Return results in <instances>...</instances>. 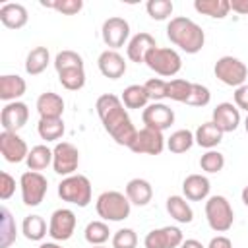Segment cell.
I'll use <instances>...</instances> for the list:
<instances>
[{
	"mask_svg": "<svg viewBox=\"0 0 248 248\" xmlns=\"http://www.w3.org/2000/svg\"><path fill=\"white\" fill-rule=\"evenodd\" d=\"M95 110L103 122V128L107 130V134L118 143V145H126L130 147V143L134 141L138 130L132 124V118L128 116V110L122 105V99L112 95V93H105L97 99L95 103Z\"/></svg>",
	"mask_w": 248,
	"mask_h": 248,
	"instance_id": "cell-1",
	"label": "cell"
},
{
	"mask_svg": "<svg viewBox=\"0 0 248 248\" xmlns=\"http://www.w3.org/2000/svg\"><path fill=\"white\" fill-rule=\"evenodd\" d=\"M167 37L174 46H178L186 54H196L205 45L203 29L194 19H190L186 16L170 17V21L167 25Z\"/></svg>",
	"mask_w": 248,
	"mask_h": 248,
	"instance_id": "cell-2",
	"label": "cell"
},
{
	"mask_svg": "<svg viewBox=\"0 0 248 248\" xmlns=\"http://www.w3.org/2000/svg\"><path fill=\"white\" fill-rule=\"evenodd\" d=\"M95 209L103 221H124L130 215L132 203L126 198V194L116 190H107L97 198Z\"/></svg>",
	"mask_w": 248,
	"mask_h": 248,
	"instance_id": "cell-3",
	"label": "cell"
},
{
	"mask_svg": "<svg viewBox=\"0 0 248 248\" xmlns=\"http://www.w3.org/2000/svg\"><path fill=\"white\" fill-rule=\"evenodd\" d=\"M58 196L62 202L74 203L78 207H87L91 202V182L83 174L64 176L58 184Z\"/></svg>",
	"mask_w": 248,
	"mask_h": 248,
	"instance_id": "cell-4",
	"label": "cell"
},
{
	"mask_svg": "<svg viewBox=\"0 0 248 248\" xmlns=\"http://www.w3.org/2000/svg\"><path fill=\"white\" fill-rule=\"evenodd\" d=\"M145 64L149 70H153L155 74L163 76V78H172L180 72L182 68V58L174 48L169 46H155L147 52L145 56Z\"/></svg>",
	"mask_w": 248,
	"mask_h": 248,
	"instance_id": "cell-5",
	"label": "cell"
},
{
	"mask_svg": "<svg viewBox=\"0 0 248 248\" xmlns=\"http://www.w3.org/2000/svg\"><path fill=\"white\" fill-rule=\"evenodd\" d=\"M205 219L215 232H227L234 223V211L225 196H209L205 202Z\"/></svg>",
	"mask_w": 248,
	"mask_h": 248,
	"instance_id": "cell-6",
	"label": "cell"
},
{
	"mask_svg": "<svg viewBox=\"0 0 248 248\" xmlns=\"http://www.w3.org/2000/svg\"><path fill=\"white\" fill-rule=\"evenodd\" d=\"M213 72H215V78L219 81H223L225 85H231V87H240L246 83V78H248V68L246 64L236 58V56H221L215 66H213Z\"/></svg>",
	"mask_w": 248,
	"mask_h": 248,
	"instance_id": "cell-7",
	"label": "cell"
},
{
	"mask_svg": "<svg viewBox=\"0 0 248 248\" xmlns=\"http://www.w3.org/2000/svg\"><path fill=\"white\" fill-rule=\"evenodd\" d=\"M19 188L23 203L29 207H37L48 192V180L37 170H25L19 178Z\"/></svg>",
	"mask_w": 248,
	"mask_h": 248,
	"instance_id": "cell-8",
	"label": "cell"
},
{
	"mask_svg": "<svg viewBox=\"0 0 248 248\" xmlns=\"http://www.w3.org/2000/svg\"><path fill=\"white\" fill-rule=\"evenodd\" d=\"M79 165V151L70 141H58L52 149V169L60 176L76 174Z\"/></svg>",
	"mask_w": 248,
	"mask_h": 248,
	"instance_id": "cell-9",
	"label": "cell"
},
{
	"mask_svg": "<svg viewBox=\"0 0 248 248\" xmlns=\"http://www.w3.org/2000/svg\"><path fill=\"white\" fill-rule=\"evenodd\" d=\"M165 145H167V141L163 138V132L143 126L141 130H138V134L128 149L138 155H161Z\"/></svg>",
	"mask_w": 248,
	"mask_h": 248,
	"instance_id": "cell-10",
	"label": "cell"
},
{
	"mask_svg": "<svg viewBox=\"0 0 248 248\" xmlns=\"http://www.w3.org/2000/svg\"><path fill=\"white\" fill-rule=\"evenodd\" d=\"M76 213L68 207H60L56 211H52L50 221H48V236L56 242H64L70 240L74 231H76Z\"/></svg>",
	"mask_w": 248,
	"mask_h": 248,
	"instance_id": "cell-11",
	"label": "cell"
},
{
	"mask_svg": "<svg viewBox=\"0 0 248 248\" xmlns=\"http://www.w3.org/2000/svg\"><path fill=\"white\" fill-rule=\"evenodd\" d=\"M101 37H103V43L110 50H118L120 46L126 45V41L130 37V23L124 17L112 16V17H108V19L103 21Z\"/></svg>",
	"mask_w": 248,
	"mask_h": 248,
	"instance_id": "cell-12",
	"label": "cell"
},
{
	"mask_svg": "<svg viewBox=\"0 0 248 248\" xmlns=\"http://www.w3.org/2000/svg\"><path fill=\"white\" fill-rule=\"evenodd\" d=\"M141 120L147 128L165 132L174 122V110L165 103H149L141 112Z\"/></svg>",
	"mask_w": 248,
	"mask_h": 248,
	"instance_id": "cell-13",
	"label": "cell"
},
{
	"mask_svg": "<svg viewBox=\"0 0 248 248\" xmlns=\"http://www.w3.org/2000/svg\"><path fill=\"white\" fill-rule=\"evenodd\" d=\"M29 120V107L23 101H12L6 103L0 112V124L6 132H17L21 130Z\"/></svg>",
	"mask_w": 248,
	"mask_h": 248,
	"instance_id": "cell-14",
	"label": "cell"
},
{
	"mask_svg": "<svg viewBox=\"0 0 248 248\" xmlns=\"http://www.w3.org/2000/svg\"><path fill=\"white\" fill-rule=\"evenodd\" d=\"M0 153L8 163H21L27 159L29 149L27 143L21 136H17V132H6L2 130L0 134Z\"/></svg>",
	"mask_w": 248,
	"mask_h": 248,
	"instance_id": "cell-15",
	"label": "cell"
},
{
	"mask_svg": "<svg viewBox=\"0 0 248 248\" xmlns=\"http://www.w3.org/2000/svg\"><path fill=\"white\" fill-rule=\"evenodd\" d=\"M182 240H184V234L178 227H161L145 234L143 246L145 248H178Z\"/></svg>",
	"mask_w": 248,
	"mask_h": 248,
	"instance_id": "cell-16",
	"label": "cell"
},
{
	"mask_svg": "<svg viewBox=\"0 0 248 248\" xmlns=\"http://www.w3.org/2000/svg\"><path fill=\"white\" fill-rule=\"evenodd\" d=\"M97 66L99 72L108 79H118L126 74V60L118 50H110V48L103 50L97 58Z\"/></svg>",
	"mask_w": 248,
	"mask_h": 248,
	"instance_id": "cell-17",
	"label": "cell"
},
{
	"mask_svg": "<svg viewBox=\"0 0 248 248\" xmlns=\"http://www.w3.org/2000/svg\"><path fill=\"white\" fill-rule=\"evenodd\" d=\"M211 122L223 132H234L240 124V110L232 105V103H219L215 108H213V118Z\"/></svg>",
	"mask_w": 248,
	"mask_h": 248,
	"instance_id": "cell-18",
	"label": "cell"
},
{
	"mask_svg": "<svg viewBox=\"0 0 248 248\" xmlns=\"http://www.w3.org/2000/svg\"><path fill=\"white\" fill-rule=\"evenodd\" d=\"M157 43H155V37L145 33V31H140L136 33L130 41H128V46H126V56L128 60L136 62V64H141L145 62V56L151 48H155Z\"/></svg>",
	"mask_w": 248,
	"mask_h": 248,
	"instance_id": "cell-19",
	"label": "cell"
},
{
	"mask_svg": "<svg viewBox=\"0 0 248 248\" xmlns=\"http://www.w3.org/2000/svg\"><path fill=\"white\" fill-rule=\"evenodd\" d=\"M209 190H211V184H209V178L203 176V174H188L182 182V192H184V198L190 200V202H202L209 196Z\"/></svg>",
	"mask_w": 248,
	"mask_h": 248,
	"instance_id": "cell-20",
	"label": "cell"
},
{
	"mask_svg": "<svg viewBox=\"0 0 248 248\" xmlns=\"http://www.w3.org/2000/svg\"><path fill=\"white\" fill-rule=\"evenodd\" d=\"M29 16H27V8L23 4L17 2H8L0 8V21L4 27L8 29H21L25 27Z\"/></svg>",
	"mask_w": 248,
	"mask_h": 248,
	"instance_id": "cell-21",
	"label": "cell"
},
{
	"mask_svg": "<svg viewBox=\"0 0 248 248\" xmlns=\"http://www.w3.org/2000/svg\"><path fill=\"white\" fill-rule=\"evenodd\" d=\"M124 194L130 200V203H134L138 207H143V205H147L151 202L153 188L145 178H132V180H128Z\"/></svg>",
	"mask_w": 248,
	"mask_h": 248,
	"instance_id": "cell-22",
	"label": "cell"
},
{
	"mask_svg": "<svg viewBox=\"0 0 248 248\" xmlns=\"http://www.w3.org/2000/svg\"><path fill=\"white\" fill-rule=\"evenodd\" d=\"M37 112L41 118H62L64 112V99L58 93L46 91L41 93L37 99Z\"/></svg>",
	"mask_w": 248,
	"mask_h": 248,
	"instance_id": "cell-23",
	"label": "cell"
},
{
	"mask_svg": "<svg viewBox=\"0 0 248 248\" xmlns=\"http://www.w3.org/2000/svg\"><path fill=\"white\" fill-rule=\"evenodd\" d=\"M27 89V83L23 78H19L17 74H6L0 76V99L6 103L17 101Z\"/></svg>",
	"mask_w": 248,
	"mask_h": 248,
	"instance_id": "cell-24",
	"label": "cell"
},
{
	"mask_svg": "<svg viewBox=\"0 0 248 248\" xmlns=\"http://www.w3.org/2000/svg\"><path fill=\"white\" fill-rule=\"evenodd\" d=\"M194 140H196V143H198L200 147L213 149V147H217V145L221 143V140H223V132L209 120V122H203V124H200V126L196 128V132H194Z\"/></svg>",
	"mask_w": 248,
	"mask_h": 248,
	"instance_id": "cell-25",
	"label": "cell"
},
{
	"mask_svg": "<svg viewBox=\"0 0 248 248\" xmlns=\"http://www.w3.org/2000/svg\"><path fill=\"white\" fill-rule=\"evenodd\" d=\"M50 62V52L46 46H35L29 50L27 58H25V72L29 76H39L46 70Z\"/></svg>",
	"mask_w": 248,
	"mask_h": 248,
	"instance_id": "cell-26",
	"label": "cell"
},
{
	"mask_svg": "<svg viewBox=\"0 0 248 248\" xmlns=\"http://www.w3.org/2000/svg\"><path fill=\"white\" fill-rule=\"evenodd\" d=\"M167 211L176 223H192V219H194V211L184 196H169Z\"/></svg>",
	"mask_w": 248,
	"mask_h": 248,
	"instance_id": "cell-27",
	"label": "cell"
},
{
	"mask_svg": "<svg viewBox=\"0 0 248 248\" xmlns=\"http://www.w3.org/2000/svg\"><path fill=\"white\" fill-rule=\"evenodd\" d=\"M194 10L213 19H223L231 12V2L229 0H196Z\"/></svg>",
	"mask_w": 248,
	"mask_h": 248,
	"instance_id": "cell-28",
	"label": "cell"
},
{
	"mask_svg": "<svg viewBox=\"0 0 248 248\" xmlns=\"http://www.w3.org/2000/svg\"><path fill=\"white\" fill-rule=\"evenodd\" d=\"M21 232L27 240H33V242H39L43 240L46 234H48V229H46V221L41 217V215H27L21 223Z\"/></svg>",
	"mask_w": 248,
	"mask_h": 248,
	"instance_id": "cell-29",
	"label": "cell"
},
{
	"mask_svg": "<svg viewBox=\"0 0 248 248\" xmlns=\"http://www.w3.org/2000/svg\"><path fill=\"white\" fill-rule=\"evenodd\" d=\"M120 99H122V105H124L126 108H145L147 103L151 101L149 95H147V91H145V87H143V85H138V83L128 85V87L122 91Z\"/></svg>",
	"mask_w": 248,
	"mask_h": 248,
	"instance_id": "cell-30",
	"label": "cell"
},
{
	"mask_svg": "<svg viewBox=\"0 0 248 248\" xmlns=\"http://www.w3.org/2000/svg\"><path fill=\"white\" fill-rule=\"evenodd\" d=\"M64 120L62 118H39L37 132L45 141H56L64 136Z\"/></svg>",
	"mask_w": 248,
	"mask_h": 248,
	"instance_id": "cell-31",
	"label": "cell"
},
{
	"mask_svg": "<svg viewBox=\"0 0 248 248\" xmlns=\"http://www.w3.org/2000/svg\"><path fill=\"white\" fill-rule=\"evenodd\" d=\"M27 169L29 170H43L48 165H52V149H48L46 145H35L29 149V155L25 159Z\"/></svg>",
	"mask_w": 248,
	"mask_h": 248,
	"instance_id": "cell-32",
	"label": "cell"
},
{
	"mask_svg": "<svg viewBox=\"0 0 248 248\" xmlns=\"http://www.w3.org/2000/svg\"><path fill=\"white\" fill-rule=\"evenodd\" d=\"M194 143L196 140L190 130H176L170 134V138H167V149L170 153H186Z\"/></svg>",
	"mask_w": 248,
	"mask_h": 248,
	"instance_id": "cell-33",
	"label": "cell"
},
{
	"mask_svg": "<svg viewBox=\"0 0 248 248\" xmlns=\"http://www.w3.org/2000/svg\"><path fill=\"white\" fill-rule=\"evenodd\" d=\"M83 236L91 246H101L108 240L110 231H108V225L105 221H91V223H87Z\"/></svg>",
	"mask_w": 248,
	"mask_h": 248,
	"instance_id": "cell-34",
	"label": "cell"
},
{
	"mask_svg": "<svg viewBox=\"0 0 248 248\" xmlns=\"http://www.w3.org/2000/svg\"><path fill=\"white\" fill-rule=\"evenodd\" d=\"M16 221L8 207H2V221H0V248H10L16 242Z\"/></svg>",
	"mask_w": 248,
	"mask_h": 248,
	"instance_id": "cell-35",
	"label": "cell"
},
{
	"mask_svg": "<svg viewBox=\"0 0 248 248\" xmlns=\"http://www.w3.org/2000/svg\"><path fill=\"white\" fill-rule=\"evenodd\" d=\"M58 81L62 83L64 89L78 91L85 85V70L83 68H72V70L58 72Z\"/></svg>",
	"mask_w": 248,
	"mask_h": 248,
	"instance_id": "cell-36",
	"label": "cell"
},
{
	"mask_svg": "<svg viewBox=\"0 0 248 248\" xmlns=\"http://www.w3.org/2000/svg\"><path fill=\"white\" fill-rule=\"evenodd\" d=\"M190 91H192V81L176 78V79H170V81H169L167 99L176 101V103H186L188 97H190Z\"/></svg>",
	"mask_w": 248,
	"mask_h": 248,
	"instance_id": "cell-37",
	"label": "cell"
},
{
	"mask_svg": "<svg viewBox=\"0 0 248 248\" xmlns=\"http://www.w3.org/2000/svg\"><path fill=\"white\" fill-rule=\"evenodd\" d=\"M200 167L203 172H209V174H215V172H221L223 167H225V155L215 151V149H207L202 157H200Z\"/></svg>",
	"mask_w": 248,
	"mask_h": 248,
	"instance_id": "cell-38",
	"label": "cell"
},
{
	"mask_svg": "<svg viewBox=\"0 0 248 248\" xmlns=\"http://www.w3.org/2000/svg\"><path fill=\"white\" fill-rule=\"evenodd\" d=\"M54 68H56V72H64V70H72V68H83V58L76 50H62L54 58Z\"/></svg>",
	"mask_w": 248,
	"mask_h": 248,
	"instance_id": "cell-39",
	"label": "cell"
},
{
	"mask_svg": "<svg viewBox=\"0 0 248 248\" xmlns=\"http://www.w3.org/2000/svg\"><path fill=\"white\" fill-rule=\"evenodd\" d=\"M145 10H147V14H149L151 19L163 21V19H167V17L172 16L174 6H172L170 0H149L145 4Z\"/></svg>",
	"mask_w": 248,
	"mask_h": 248,
	"instance_id": "cell-40",
	"label": "cell"
},
{
	"mask_svg": "<svg viewBox=\"0 0 248 248\" xmlns=\"http://www.w3.org/2000/svg\"><path fill=\"white\" fill-rule=\"evenodd\" d=\"M45 8H52L64 16H76L81 8H83V2L81 0H52V2H46L43 0L41 2Z\"/></svg>",
	"mask_w": 248,
	"mask_h": 248,
	"instance_id": "cell-41",
	"label": "cell"
},
{
	"mask_svg": "<svg viewBox=\"0 0 248 248\" xmlns=\"http://www.w3.org/2000/svg\"><path fill=\"white\" fill-rule=\"evenodd\" d=\"M149 99L153 103H161V99H167V87H169V81L161 79V78H151L143 83Z\"/></svg>",
	"mask_w": 248,
	"mask_h": 248,
	"instance_id": "cell-42",
	"label": "cell"
},
{
	"mask_svg": "<svg viewBox=\"0 0 248 248\" xmlns=\"http://www.w3.org/2000/svg\"><path fill=\"white\" fill-rule=\"evenodd\" d=\"M138 246V234L134 229H118L112 234V248H136Z\"/></svg>",
	"mask_w": 248,
	"mask_h": 248,
	"instance_id": "cell-43",
	"label": "cell"
},
{
	"mask_svg": "<svg viewBox=\"0 0 248 248\" xmlns=\"http://www.w3.org/2000/svg\"><path fill=\"white\" fill-rule=\"evenodd\" d=\"M209 101H211L209 89L205 85H202V83H192V91H190V97H188L186 105H190V107H205V105H209Z\"/></svg>",
	"mask_w": 248,
	"mask_h": 248,
	"instance_id": "cell-44",
	"label": "cell"
},
{
	"mask_svg": "<svg viewBox=\"0 0 248 248\" xmlns=\"http://www.w3.org/2000/svg\"><path fill=\"white\" fill-rule=\"evenodd\" d=\"M16 192V178L10 172H0V200H10Z\"/></svg>",
	"mask_w": 248,
	"mask_h": 248,
	"instance_id": "cell-45",
	"label": "cell"
},
{
	"mask_svg": "<svg viewBox=\"0 0 248 248\" xmlns=\"http://www.w3.org/2000/svg\"><path fill=\"white\" fill-rule=\"evenodd\" d=\"M234 107L240 110H246L248 112V83H244V85H240V87H236L234 89Z\"/></svg>",
	"mask_w": 248,
	"mask_h": 248,
	"instance_id": "cell-46",
	"label": "cell"
},
{
	"mask_svg": "<svg viewBox=\"0 0 248 248\" xmlns=\"http://www.w3.org/2000/svg\"><path fill=\"white\" fill-rule=\"evenodd\" d=\"M207 248H232V242H231V238H227L223 234H217V236H213L209 240Z\"/></svg>",
	"mask_w": 248,
	"mask_h": 248,
	"instance_id": "cell-47",
	"label": "cell"
},
{
	"mask_svg": "<svg viewBox=\"0 0 248 248\" xmlns=\"http://www.w3.org/2000/svg\"><path fill=\"white\" fill-rule=\"evenodd\" d=\"M231 2V10L240 14V16H248V0H229Z\"/></svg>",
	"mask_w": 248,
	"mask_h": 248,
	"instance_id": "cell-48",
	"label": "cell"
},
{
	"mask_svg": "<svg viewBox=\"0 0 248 248\" xmlns=\"http://www.w3.org/2000/svg\"><path fill=\"white\" fill-rule=\"evenodd\" d=\"M178 248H205V246L196 238H186V240H182V244Z\"/></svg>",
	"mask_w": 248,
	"mask_h": 248,
	"instance_id": "cell-49",
	"label": "cell"
},
{
	"mask_svg": "<svg viewBox=\"0 0 248 248\" xmlns=\"http://www.w3.org/2000/svg\"><path fill=\"white\" fill-rule=\"evenodd\" d=\"M240 196H242V203L248 207V186H244V190H242V194H240Z\"/></svg>",
	"mask_w": 248,
	"mask_h": 248,
	"instance_id": "cell-50",
	"label": "cell"
},
{
	"mask_svg": "<svg viewBox=\"0 0 248 248\" xmlns=\"http://www.w3.org/2000/svg\"><path fill=\"white\" fill-rule=\"evenodd\" d=\"M39 248H62L60 244H56V242H43Z\"/></svg>",
	"mask_w": 248,
	"mask_h": 248,
	"instance_id": "cell-51",
	"label": "cell"
},
{
	"mask_svg": "<svg viewBox=\"0 0 248 248\" xmlns=\"http://www.w3.org/2000/svg\"><path fill=\"white\" fill-rule=\"evenodd\" d=\"M244 130H246V134H248V114H246V118H244Z\"/></svg>",
	"mask_w": 248,
	"mask_h": 248,
	"instance_id": "cell-52",
	"label": "cell"
},
{
	"mask_svg": "<svg viewBox=\"0 0 248 248\" xmlns=\"http://www.w3.org/2000/svg\"><path fill=\"white\" fill-rule=\"evenodd\" d=\"M91 248H107L105 244H101V246H91Z\"/></svg>",
	"mask_w": 248,
	"mask_h": 248,
	"instance_id": "cell-53",
	"label": "cell"
}]
</instances>
